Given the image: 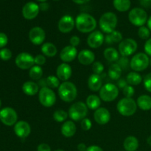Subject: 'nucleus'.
I'll list each match as a JSON object with an SVG mask.
<instances>
[{
	"label": "nucleus",
	"mask_w": 151,
	"mask_h": 151,
	"mask_svg": "<svg viewBox=\"0 0 151 151\" xmlns=\"http://www.w3.org/2000/svg\"><path fill=\"white\" fill-rule=\"evenodd\" d=\"M77 29L82 33H91L97 27L96 19L88 13H82L77 16L75 19Z\"/></svg>",
	"instance_id": "nucleus-1"
},
{
	"label": "nucleus",
	"mask_w": 151,
	"mask_h": 151,
	"mask_svg": "<svg viewBox=\"0 0 151 151\" xmlns=\"http://www.w3.org/2000/svg\"><path fill=\"white\" fill-rule=\"evenodd\" d=\"M58 91L60 98L66 103L73 102L78 96V89L76 86L69 81H66L60 83Z\"/></svg>",
	"instance_id": "nucleus-2"
},
{
	"label": "nucleus",
	"mask_w": 151,
	"mask_h": 151,
	"mask_svg": "<svg viewBox=\"0 0 151 151\" xmlns=\"http://www.w3.org/2000/svg\"><path fill=\"white\" fill-rule=\"evenodd\" d=\"M118 19L116 14L112 12H107L103 14L99 20L100 28L103 32L109 34L115 30L117 26Z\"/></svg>",
	"instance_id": "nucleus-3"
},
{
	"label": "nucleus",
	"mask_w": 151,
	"mask_h": 151,
	"mask_svg": "<svg viewBox=\"0 0 151 151\" xmlns=\"http://www.w3.org/2000/svg\"><path fill=\"white\" fill-rule=\"evenodd\" d=\"M137 102L133 98L124 97L119 100L116 105L117 111L122 116H131L136 113L137 109Z\"/></svg>",
	"instance_id": "nucleus-4"
},
{
	"label": "nucleus",
	"mask_w": 151,
	"mask_h": 151,
	"mask_svg": "<svg viewBox=\"0 0 151 151\" xmlns=\"http://www.w3.org/2000/svg\"><path fill=\"white\" fill-rule=\"evenodd\" d=\"M149 65L150 58L145 52L137 53L130 60V67L134 72H142L148 67Z\"/></svg>",
	"instance_id": "nucleus-5"
},
{
	"label": "nucleus",
	"mask_w": 151,
	"mask_h": 151,
	"mask_svg": "<svg viewBox=\"0 0 151 151\" xmlns=\"http://www.w3.org/2000/svg\"><path fill=\"white\" fill-rule=\"evenodd\" d=\"M88 114V107L83 102H76L69 107L68 114L73 121H80L86 117Z\"/></svg>",
	"instance_id": "nucleus-6"
},
{
	"label": "nucleus",
	"mask_w": 151,
	"mask_h": 151,
	"mask_svg": "<svg viewBox=\"0 0 151 151\" xmlns=\"http://www.w3.org/2000/svg\"><path fill=\"white\" fill-rule=\"evenodd\" d=\"M119 95V88L114 83H108L102 86L100 90V97L104 102H112Z\"/></svg>",
	"instance_id": "nucleus-7"
},
{
	"label": "nucleus",
	"mask_w": 151,
	"mask_h": 151,
	"mask_svg": "<svg viewBox=\"0 0 151 151\" xmlns=\"http://www.w3.org/2000/svg\"><path fill=\"white\" fill-rule=\"evenodd\" d=\"M57 97L52 88L49 87L41 88L38 92V100L44 107L50 108L56 103Z\"/></svg>",
	"instance_id": "nucleus-8"
},
{
	"label": "nucleus",
	"mask_w": 151,
	"mask_h": 151,
	"mask_svg": "<svg viewBox=\"0 0 151 151\" xmlns=\"http://www.w3.org/2000/svg\"><path fill=\"white\" fill-rule=\"evenodd\" d=\"M128 19L133 25L142 27L147 22V14L145 10L140 7H135L129 12Z\"/></svg>",
	"instance_id": "nucleus-9"
},
{
	"label": "nucleus",
	"mask_w": 151,
	"mask_h": 151,
	"mask_svg": "<svg viewBox=\"0 0 151 151\" xmlns=\"http://www.w3.org/2000/svg\"><path fill=\"white\" fill-rule=\"evenodd\" d=\"M138 44L133 38H125L119 44L118 51L119 54L123 57H128L132 55L137 51Z\"/></svg>",
	"instance_id": "nucleus-10"
},
{
	"label": "nucleus",
	"mask_w": 151,
	"mask_h": 151,
	"mask_svg": "<svg viewBox=\"0 0 151 151\" xmlns=\"http://www.w3.org/2000/svg\"><path fill=\"white\" fill-rule=\"evenodd\" d=\"M15 63L19 69L27 70L35 65V58L28 52H21L16 56Z\"/></svg>",
	"instance_id": "nucleus-11"
},
{
	"label": "nucleus",
	"mask_w": 151,
	"mask_h": 151,
	"mask_svg": "<svg viewBox=\"0 0 151 151\" xmlns=\"http://www.w3.org/2000/svg\"><path fill=\"white\" fill-rule=\"evenodd\" d=\"M18 114L16 111L10 107H6L0 111V120L7 126L15 125L17 122Z\"/></svg>",
	"instance_id": "nucleus-12"
},
{
	"label": "nucleus",
	"mask_w": 151,
	"mask_h": 151,
	"mask_svg": "<svg viewBox=\"0 0 151 151\" xmlns=\"http://www.w3.org/2000/svg\"><path fill=\"white\" fill-rule=\"evenodd\" d=\"M29 39L34 45H41L46 39V32L40 27H34L29 32Z\"/></svg>",
	"instance_id": "nucleus-13"
},
{
	"label": "nucleus",
	"mask_w": 151,
	"mask_h": 151,
	"mask_svg": "<svg viewBox=\"0 0 151 151\" xmlns=\"http://www.w3.org/2000/svg\"><path fill=\"white\" fill-rule=\"evenodd\" d=\"M75 26V20L69 15H65L62 16L58 24L59 31L62 33H69Z\"/></svg>",
	"instance_id": "nucleus-14"
},
{
	"label": "nucleus",
	"mask_w": 151,
	"mask_h": 151,
	"mask_svg": "<svg viewBox=\"0 0 151 151\" xmlns=\"http://www.w3.org/2000/svg\"><path fill=\"white\" fill-rule=\"evenodd\" d=\"M40 11L39 5L33 1L26 3L22 8V15L27 20H32L37 17Z\"/></svg>",
	"instance_id": "nucleus-15"
},
{
	"label": "nucleus",
	"mask_w": 151,
	"mask_h": 151,
	"mask_svg": "<svg viewBox=\"0 0 151 151\" xmlns=\"http://www.w3.org/2000/svg\"><path fill=\"white\" fill-rule=\"evenodd\" d=\"M105 41V36L102 32L94 30L88 35L87 38V44L92 49H97L101 47Z\"/></svg>",
	"instance_id": "nucleus-16"
},
{
	"label": "nucleus",
	"mask_w": 151,
	"mask_h": 151,
	"mask_svg": "<svg viewBox=\"0 0 151 151\" xmlns=\"http://www.w3.org/2000/svg\"><path fill=\"white\" fill-rule=\"evenodd\" d=\"M78 50L76 47L69 45L66 46L61 50L60 52V58L63 63H69L72 62L78 57Z\"/></svg>",
	"instance_id": "nucleus-17"
},
{
	"label": "nucleus",
	"mask_w": 151,
	"mask_h": 151,
	"mask_svg": "<svg viewBox=\"0 0 151 151\" xmlns=\"http://www.w3.org/2000/svg\"><path fill=\"white\" fill-rule=\"evenodd\" d=\"M14 132L18 137L26 139L31 133V127L26 121H19L14 125Z\"/></svg>",
	"instance_id": "nucleus-18"
},
{
	"label": "nucleus",
	"mask_w": 151,
	"mask_h": 151,
	"mask_svg": "<svg viewBox=\"0 0 151 151\" xmlns=\"http://www.w3.org/2000/svg\"><path fill=\"white\" fill-rule=\"evenodd\" d=\"M94 119L95 122L99 125H106L111 120L110 111L106 108L100 107L94 111Z\"/></svg>",
	"instance_id": "nucleus-19"
},
{
	"label": "nucleus",
	"mask_w": 151,
	"mask_h": 151,
	"mask_svg": "<svg viewBox=\"0 0 151 151\" xmlns=\"http://www.w3.org/2000/svg\"><path fill=\"white\" fill-rule=\"evenodd\" d=\"M72 74V67L66 63H62L57 67L56 69V76L60 81L66 82L69 81Z\"/></svg>",
	"instance_id": "nucleus-20"
},
{
	"label": "nucleus",
	"mask_w": 151,
	"mask_h": 151,
	"mask_svg": "<svg viewBox=\"0 0 151 151\" xmlns=\"http://www.w3.org/2000/svg\"><path fill=\"white\" fill-rule=\"evenodd\" d=\"M78 60L82 65L88 66L92 64L95 60V55L89 50H83L78 55Z\"/></svg>",
	"instance_id": "nucleus-21"
},
{
	"label": "nucleus",
	"mask_w": 151,
	"mask_h": 151,
	"mask_svg": "<svg viewBox=\"0 0 151 151\" xmlns=\"http://www.w3.org/2000/svg\"><path fill=\"white\" fill-rule=\"evenodd\" d=\"M77 131V127L75 122L73 121H66L62 125L60 128V132L63 137L66 138H70L72 137Z\"/></svg>",
	"instance_id": "nucleus-22"
},
{
	"label": "nucleus",
	"mask_w": 151,
	"mask_h": 151,
	"mask_svg": "<svg viewBox=\"0 0 151 151\" xmlns=\"http://www.w3.org/2000/svg\"><path fill=\"white\" fill-rule=\"evenodd\" d=\"M103 86V80L100 75L91 74L88 79V87L91 91H98Z\"/></svg>",
	"instance_id": "nucleus-23"
},
{
	"label": "nucleus",
	"mask_w": 151,
	"mask_h": 151,
	"mask_svg": "<svg viewBox=\"0 0 151 151\" xmlns=\"http://www.w3.org/2000/svg\"><path fill=\"white\" fill-rule=\"evenodd\" d=\"M22 91L26 95L34 96L39 92V86L34 81H27L22 86Z\"/></svg>",
	"instance_id": "nucleus-24"
},
{
	"label": "nucleus",
	"mask_w": 151,
	"mask_h": 151,
	"mask_svg": "<svg viewBox=\"0 0 151 151\" xmlns=\"http://www.w3.org/2000/svg\"><path fill=\"white\" fill-rule=\"evenodd\" d=\"M41 52L46 57L52 58L57 55L58 49L54 44L50 42H46L42 44L41 47Z\"/></svg>",
	"instance_id": "nucleus-25"
},
{
	"label": "nucleus",
	"mask_w": 151,
	"mask_h": 151,
	"mask_svg": "<svg viewBox=\"0 0 151 151\" xmlns=\"http://www.w3.org/2000/svg\"><path fill=\"white\" fill-rule=\"evenodd\" d=\"M123 147L126 151H137L139 147V140L134 136H129L124 140Z\"/></svg>",
	"instance_id": "nucleus-26"
},
{
	"label": "nucleus",
	"mask_w": 151,
	"mask_h": 151,
	"mask_svg": "<svg viewBox=\"0 0 151 151\" xmlns=\"http://www.w3.org/2000/svg\"><path fill=\"white\" fill-rule=\"evenodd\" d=\"M137 106L142 111H149L151 109V97L147 94L139 96L137 100Z\"/></svg>",
	"instance_id": "nucleus-27"
},
{
	"label": "nucleus",
	"mask_w": 151,
	"mask_h": 151,
	"mask_svg": "<svg viewBox=\"0 0 151 151\" xmlns=\"http://www.w3.org/2000/svg\"><path fill=\"white\" fill-rule=\"evenodd\" d=\"M86 105L87 106L88 109L96 111L100 107L101 99L96 94H91L87 97L86 100Z\"/></svg>",
	"instance_id": "nucleus-28"
},
{
	"label": "nucleus",
	"mask_w": 151,
	"mask_h": 151,
	"mask_svg": "<svg viewBox=\"0 0 151 151\" xmlns=\"http://www.w3.org/2000/svg\"><path fill=\"white\" fill-rule=\"evenodd\" d=\"M103 55L109 62H116L119 58V51L114 47H108L103 52Z\"/></svg>",
	"instance_id": "nucleus-29"
},
{
	"label": "nucleus",
	"mask_w": 151,
	"mask_h": 151,
	"mask_svg": "<svg viewBox=\"0 0 151 151\" xmlns=\"http://www.w3.org/2000/svg\"><path fill=\"white\" fill-rule=\"evenodd\" d=\"M122 40H123L122 34L117 30H114L111 33L107 34L105 37V41L109 44H117V43L119 44Z\"/></svg>",
	"instance_id": "nucleus-30"
},
{
	"label": "nucleus",
	"mask_w": 151,
	"mask_h": 151,
	"mask_svg": "<svg viewBox=\"0 0 151 151\" xmlns=\"http://www.w3.org/2000/svg\"><path fill=\"white\" fill-rule=\"evenodd\" d=\"M122 69L117 63H113L110 66L108 72L109 78L114 81H117L122 76Z\"/></svg>",
	"instance_id": "nucleus-31"
},
{
	"label": "nucleus",
	"mask_w": 151,
	"mask_h": 151,
	"mask_svg": "<svg viewBox=\"0 0 151 151\" xmlns=\"http://www.w3.org/2000/svg\"><path fill=\"white\" fill-rule=\"evenodd\" d=\"M126 81L128 85L138 86L142 82V78L141 75L137 72H131L127 75Z\"/></svg>",
	"instance_id": "nucleus-32"
},
{
	"label": "nucleus",
	"mask_w": 151,
	"mask_h": 151,
	"mask_svg": "<svg viewBox=\"0 0 151 151\" xmlns=\"http://www.w3.org/2000/svg\"><path fill=\"white\" fill-rule=\"evenodd\" d=\"M114 7L119 12H126L131 7L130 0H114Z\"/></svg>",
	"instance_id": "nucleus-33"
},
{
	"label": "nucleus",
	"mask_w": 151,
	"mask_h": 151,
	"mask_svg": "<svg viewBox=\"0 0 151 151\" xmlns=\"http://www.w3.org/2000/svg\"><path fill=\"white\" fill-rule=\"evenodd\" d=\"M43 69L41 66L34 65L29 70V76L33 81H39L42 78L43 76Z\"/></svg>",
	"instance_id": "nucleus-34"
},
{
	"label": "nucleus",
	"mask_w": 151,
	"mask_h": 151,
	"mask_svg": "<svg viewBox=\"0 0 151 151\" xmlns=\"http://www.w3.org/2000/svg\"><path fill=\"white\" fill-rule=\"evenodd\" d=\"M52 116L55 122H63L64 121L66 120V119L69 116V114H68V112H66V111L60 109V110H56L53 113Z\"/></svg>",
	"instance_id": "nucleus-35"
},
{
	"label": "nucleus",
	"mask_w": 151,
	"mask_h": 151,
	"mask_svg": "<svg viewBox=\"0 0 151 151\" xmlns=\"http://www.w3.org/2000/svg\"><path fill=\"white\" fill-rule=\"evenodd\" d=\"M47 86L50 88H56L59 87L60 85V80L57 78V76L55 75H49L47 78Z\"/></svg>",
	"instance_id": "nucleus-36"
},
{
	"label": "nucleus",
	"mask_w": 151,
	"mask_h": 151,
	"mask_svg": "<svg viewBox=\"0 0 151 151\" xmlns=\"http://www.w3.org/2000/svg\"><path fill=\"white\" fill-rule=\"evenodd\" d=\"M138 35L140 38L143 40L149 39L150 35V30L147 27H140L138 29Z\"/></svg>",
	"instance_id": "nucleus-37"
},
{
	"label": "nucleus",
	"mask_w": 151,
	"mask_h": 151,
	"mask_svg": "<svg viewBox=\"0 0 151 151\" xmlns=\"http://www.w3.org/2000/svg\"><path fill=\"white\" fill-rule=\"evenodd\" d=\"M103 70H104V66L101 62L96 61L92 63V71L94 74L100 75V74L103 73Z\"/></svg>",
	"instance_id": "nucleus-38"
},
{
	"label": "nucleus",
	"mask_w": 151,
	"mask_h": 151,
	"mask_svg": "<svg viewBox=\"0 0 151 151\" xmlns=\"http://www.w3.org/2000/svg\"><path fill=\"white\" fill-rule=\"evenodd\" d=\"M116 63L122 68V69H126L130 66V61L128 58L123 57V56L119 58V60L116 61Z\"/></svg>",
	"instance_id": "nucleus-39"
},
{
	"label": "nucleus",
	"mask_w": 151,
	"mask_h": 151,
	"mask_svg": "<svg viewBox=\"0 0 151 151\" xmlns=\"http://www.w3.org/2000/svg\"><path fill=\"white\" fill-rule=\"evenodd\" d=\"M12 58V52L9 49L4 48L0 50V58L3 60H8Z\"/></svg>",
	"instance_id": "nucleus-40"
},
{
	"label": "nucleus",
	"mask_w": 151,
	"mask_h": 151,
	"mask_svg": "<svg viewBox=\"0 0 151 151\" xmlns=\"http://www.w3.org/2000/svg\"><path fill=\"white\" fill-rule=\"evenodd\" d=\"M122 93H123V94L125 95V97L132 98L134 93H135V89H134V88L132 86L128 85L122 89Z\"/></svg>",
	"instance_id": "nucleus-41"
},
{
	"label": "nucleus",
	"mask_w": 151,
	"mask_h": 151,
	"mask_svg": "<svg viewBox=\"0 0 151 151\" xmlns=\"http://www.w3.org/2000/svg\"><path fill=\"white\" fill-rule=\"evenodd\" d=\"M81 128H82L83 131H88L91 128L92 123H91V121L88 118L86 117V118H84L83 119H82V120H81Z\"/></svg>",
	"instance_id": "nucleus-42"
},
{
	"label": "nucleus",
	"mask_w": 151,
	"mask_h": 151,
	"mask_svg": "<svg viewBox=\"0 0 151 151\" xmlns=\"http://www.w3.org/2000/svg\"><path fill=\"white\" fill-rule=\"evenodd\" d=\"M47 62L46 56L43 54H38L35 57V64L37 66H44Z\"/></svg>",
	"instance_id": "nucleus-43"
},
{
	"label": "nucleus",
	"mask_w": 151,
	"mask_h": 151,
	"mask_svg": "<svg viewBox=\"0 0 151 151\" xmlns=\"http://www.w3.org/2000/svg\"><path fill=\"white\" fill-rule=\"evenodd\" d=\"M143 84H144L145 88L151 93V72L145 77L143 80Z\"/></svg>",
	"instance_id": "nucleus-44"
},
{
	"label": "nucleus",
	"mask_w": 151,
	"mask_h": 151,
	"mask_svg": "<svg viewBox=\"0 0 151 151\" xmlns=\"http://www.w3.org/2000/svg\"><path fill=\"white\" fill-rule=\"evenodd\" d=\"M8 42V38L4 32H0V48H2L7 45Z\"/></svg>",
	"instance_id": "nucleus-45"
},
{
	"label": "nucleus",
	"mask_w": 151,
	"mask_h": 151,
	"mask_svg": "<svg viewBox=\"0 0 151 151\" xmlns=\"http://www.w3.org/2000/svg\"><path fill=\"white\" fill-rule=\"evenodd\" d=\"M69 43H70L71 46H72L74 47H76L81 43V38L78 35H73V36L71 37L70 40H69Z\"/></svg>",
	"instance_id": "nucleus-46"
},
{
	"label": "nucleus",
	"mask_w": 151,
	"mask_h": 151,
	"mask_svg": "<svg viewBox=\"0 0 151 151\" xmlns=\"http://www.w3.org/2000/svg\"><path fill=\"white\" fill-rule=\"evenodd\" d=\"M144 49H145V52L147 55L150 56L151 57V38L146 41L145 44V46H144Z\"/></svg>",
	"instance_id": "nucleus-47"
},
{
	"label": "nucleus",
	"mask_w": 151,
	"mask_h": 151,
	"mask_svg": "<svg viewBox=\"0 0 151 151\" xmlns=\"http://www.w3.org/2000/svg\"><path fill=\"white\" fill-rule=\"evenodd\" d=\"M37 151H52L51 147L48 144L41 143L37 147Z\"/></svg>",
	"instance_id": "nucleus-48"
},
{
	"label": "nucleus",
	"mask_w": 151,
	"mask_h": 151,
	"mask_svg": "<svg viewBox=\"0 0 151 151\" xmlns=\"http://www.w3.org/2000/svg\"><path fill=\"white\" fill-rule=\"evenodd\" d=\"M128 83H127L126 79H123V78H119L117 81V87L121 89H123L126 86H128Z\"/></svg>",
	"instance_id": "nucleus-49"
},
{
	"label": "nucleus",
	"mask_w": 151,
	"mask_h": 151,
	"mask_svg": "<svg viewBox=\"0 0 151 151\" xmlns=\"http://www.w3.org/2000/svg\"><path fill=\"white\" fill-rule=\"evenodd\" d=\"M139 3L143 7L149 8L151 7V0H139Z\"/></svg>",
	"instance_id": "nucleus-50"
},
{
	"label": "nucleus",
	"mask_w": 151,
	"mask_h": 151,
	"mask_svg": "<svg viewBox=\"0 0 151 151\" xmlns=\"http://www.w3.org/2000/svg\"><path fill=\"white\" fill-rule=\"evenodd\" d=\"M86 151H103V149L97 145H91L87 147Z\"/></svg>",
	"instance_id": "nucleus-51"
},
{
	"label": "nucleus",
	"mask_w": 151,
	"mask_h": 151,
	"mask_svg": "<svg viewBox=\"0 0 151 151\" xmlns=\"http://www.w3.org/2000/svg\"><path fill=\"white\" fill-rule=\"evenodd\" d=\"M49 7H50V5H49L48 3L47 2H41L39 4V8L40 10H42V11H47V10L49 9Z\"/></svg>",
	"instance_id": "nucleus-52"
},
{
	"label": "nucleus",
	"mask_w": 151,
	"mask_h": 151,
	"mask_svg": "<svg viewBox=\"0 0 151 151\" xmlns=\"http://www.w3.org/2000/svg\"><path fill=\"white\" fill-rule=\"evenodd\" d=\"M38 86H39V87L41 86V88H44V87H48L47 86V78H45V79H44V78H41V79H40L39 81H38Z\"/></svg>",
	"instance_id": "nucleus-53"
},
{
	"label": "nucleus",
	"mask_w": 151,
	"mask_h": 151,
	"mask_svg": "<svg viewBox=\"0 0 151 151\" xmlns=\"http://www.w3.org/2000/svg\"><path fill=\"white\" fill-rule=\"evenodd\" d=\"M87 149L86 145L84 143H80L78 145V151H86Z\"/></svg>",
	"instance_id": "nucleus-54"
},
{
	"label": "nucleus",
	"mask_w": 151,
	"mask_h": 151,
	"mask_svg": "<svg viewBox=\"0 0 151 151\" xmlns=\"http://www.w3.org/2000/svg\"><path fill=\"white\" fill-rule=\"evenodd\" d=\"M75 3L78 4H85V3L88 2L90 0H72Z\"/></svg>",
	"instance_id": "nucleus-55"
},
{
	"label": "nucleus",
	"mask_w": 151,
	"mask_h": 151,
	"mask_svg": "<svg viewBox=\"0 0 151 151\" xmlns=\"http://www.w3.org/2000/svg\"><path fill=\"white\" fill-rule=\"evenodd\" d=\"M147 27H148V29H150L151 32V16H150V18L147 19Z\"/></svg>",
	"instance_id": "nucleus-56"
},
{
	"label": "nucleus",
	"mask_w": 151,
	"mask_h": 151,
	"mask_svg": "<svg viewBox=\"0 0 151 151\" xmlns=\"http://www.w3.org/2000/svg\"><path fill=\"white\" fill-rule=\"evenodd\" d=\"M147 143L148 144V145H150L151 147V136L147 137Z\"/></svg>",
	"instance_id": "nucleus-57"
},
{
	"label": "nucleus",
	"mask_w": 151,
	"mask_h": 151,
	"mask_svg": "<svg viewBox=\"0 0 151 151\" xmlns=\"http://www.w3.org/2000/svg\"><path fill=\"white\" fill-rule=\"evenodd\" d=\"M36 1H40V2H44V1H46L47 0H36Z\"/></svg>",
	"instance_id": "nucleus-58"
},
{
	"label": "nucleus",
	"mask_w": 151,
	"mask_h": 151,
	"mask_svg": "<svg viewBox=\"0 0 151 151\" xmlns=\"http://www.w3.org/2000/svg\"><path fill=\"white\" fill-rule=\"evenodd\" d=\"M55 151H64V150H55Z\"/></svg>",
	"instance_id": "nucleus-59"
},
{
	"label": "nucleus",
	"mask_w": 151,
	"mask_h": 151,
	"mask_svg": "<svg viewBox=\"0 0 151 151\" xmlns=\"http://www.w3.org/2000/svg\"><path fill=\"white\" fill-rule=\"evenodd\" d=\"M1 100H0V108H1Z\"/></svg>",
	"instance_id": "nucleus-60"
},
{
	"label": "nucleus",
	"mask_w": 151,
	"mask_h": 151,
	"mask_svg": "<svg viewBox=\"0 0 151 151\" xmlns=\"http://www.w3.org/2000/svg\"><path fill=\"white\" fill-rule=\"evenodd\" d=\"M150 66H151V58L150 59Z\"/></svg>",
	"instance_id": "nucleus-61"
},
{
	"label": "nucleus",
	"mask_w": 151,
	"mask_h": 151,
	"mask_svg": "<svg viewBox=\"0 0 151 151\" xmlns=\"http://www.w3.org/2000/svg\"><path fill=\"white\" fill-rule=\"evenodd\" d=\"M55 1H58V0H55Z\"/></svg>",
	"instance_id": "nucleus-62"
}]
</instances>
